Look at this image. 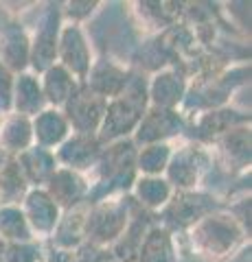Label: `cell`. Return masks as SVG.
Instances as JSON below:
<instances>
[{"instance_id": "6da1fadb", "label": "cell", "mask_w": 252, "mask_h": 262, "mask_svg": "<svg viewBox=\"0 0 252 262\" xmlns=\"http://www.w3.org/2000/svg\"><path fill=\"white\" fill-rule=\"evenodd\" d=\"M184 234L193 256L202 262H230L250 245V236L224 208L200 219Z\"/></svg>"}, {"instance_id": "7a4b0ae2", "label": "cell", "mask_w": 252, "mask_h": 262, "mask_svg": "<svg viewBox=\"0 0 252 262\" xmlns=\"http://www.w3.org/2000/svg\"><path fill=\"white\" fill-rule=\"evenodd\" d=\"M136 151L138 146L132 142V138L103 144L99 160H96L92 173L88 175V182H90L88 203L105 199V196L129 194L138 177Z\"/></svg>"}, {"instance_id": "3957f363", "label": "cell", "mask_w": 252, "mask_h": 262, "mask_svg": "<svg viewBox=\"0 0 252 262\" xmlns=\"http://www.w3.org/2000/svg\"><path fill=\"white\" fill-rule=\"evenodd\" d=\"M147 107H149L147 75L132 68V75H129V81L125 83L123 92L105 105L101 127L96 131V138L101 140V144L132 138Z\"/></svg>"}, {"instance_id": "277c9868", "label": "cell", "mask_w": 252, "mask_h": 262, "mask_svg": "<svg viewBox=\"0 0 252 262\" xmlns=\"http://www.w3.org/2000/svg\"><path fill=\"white\" fill-rule=\"evenodd\" d=\"M141 210L129 194L105 196L88 203L84 216V241L94 249L108 251L127 229L134 212Z\"/></svg>"}, {"instance_id": "5b68a950", "label": "cell", "mask_w": 252, "mask_h": 262, "mask_svg": "<svg viewBox=\"0 0 252 262\" xmlns=\"http://www.w3.org/2000/svg\"><path fill=\"white\" fill-rule=\"evenodd\" d=\"M219 208H224V201L217 194L208 190H184V192H173V196L169 199V203L162 208L156 221L167 227L171 234H184L189 227H193L200 219H204L210 212H215Z\"/></svg>"}, {"instance_id": "8992f818", "label": "cell", "mask_w": 252, "mask_h": 262, "mask_svg": "<svg viewBox=\"0 0 252 262\" xmlns=\"http://www.w3.org/2000/svg\"><path fill=\"white\" fill-rule=\"evenodd\" d=\"M210 170H213V158H210L208 146L195 144L182 138V142L173 146L171 160H169L162 177L176 192H184L198 190Z\"/></svg>"}, {"instance_id": "52a82bcc", "label": "cell", "mask_w": 252, "mask_h": 262, "mask_svg": "<svg viewBox=\"0 0 252 262\" xmlns=\"http://www.w3.org/2000/svg\"><path fill=\"white\" fill-rule=\"evenodd\" d=\"M33 31H29L31 37V57H29V72L42 75L46 68H51L57 59V39L62 31V9L55 3L40 5Z\"/></svg>"}, {"instance_id": "ba28073f", "label": "cell", "mask_w": 252, "mask_h": 262, "mask_svg": "<svg viewBox=\"0 0 252 262\" xmlns=\"http://www.w3.org/2000/svg\"><path fill=\"white\" fill-rule=\"evenodd\" d=\"M252 131L250 125H241L230 129L228 134L217 138L208 144L213 166L224 170L230 177H246L250 175V162H252Z\"/></svg>"}, {"instance_id": "9c48e42d", "label": "cell", "mask_w": 252, "mask_h": 262, "mask_svg": "<svg viewBox=\"0 0 252 262\" xmlns=\"http://www.w3.org/2000/svg\"><path fill=\"white\" fill-rule=\"evenodd\" d=\"M94 59H96L94 48L90 42V33L86 31V27L64 22L60 31V39H57V59H55V63L66 68L79 83H84Z\"/></svg>"}, {"instance_id": "30bf717a", "label": "cell", "mask_w": 252, "mask_h": 262, "mask_svg": "<svg viewBox=\"0 0 252 262\" xmlns=\"http://www.w3.org/2000/svg\"><path fill=\"white\" fill-rule=\"evenodd\" d=\"M241 125H250V114H243L239 110L230 107V105H224V107L202 112L198 116L186 120L184 140L208 146L217 138H222L230 129L241 127Z\"/></svg>"}, {"instance_id": "8fae6325", "label": "cell", "mask_w": 252, "mask_h": 262, "mask_svg": "<svg viewBox=\"0 0 252 262\" xmlns=\"http://www.w3.org/2000/svg\"><path fill=\"white\" fill-rule=\"evenodd\" d=\"M184 129H186V118L180 114V110L147 107L132 136V142L136 146L178 142L184 138Z\"/></svg>"}, {"instance_id": "7c38bea8", "label": "cell", "mask_w": 252, "mask_h": 262, "mask_svg": "<svg viewBox=\"0 0 252 262\" xmlns=\"http://www.w3.org/2000/svg\"><path fill=\"white\" fill-rule=\"evenodd\" d=\"M105 105H108L105 98L92 94L84 85H79V90L62 107V112L68 120L72 134L96 136V131L101 127V120H103V114H105Z\"/></svg>"}, {"instance_id": "4fadbf2b", "label": "cell", "mask_w": 252, "mask_h": 262, "mask_svg": "<svg viewBox=\"0 0 252 262\" xmlns=\"http://www.w3.org/2000/svg\"><path fill=\"white\" fill-rule=\"evenodd\" d=\"M20 210H22V214L31 227V234H33V238L37 243L51 238L62 214H64L57 208V203L46 194L44 188H29V192L24 194V199L20 203Z\"/></svg>"}, {"instance_id": "5bb4252c", "label": "cell", "mask_w": 252, "mask_h": 262, "mask_svg": "<svg viewBox=\"0 0 252 262\" xmlns=\"http://www.w3.org/2000/svg\"><path fill=\"white\" fill-rule=\"evenodd\" d=\"M191 81L186 75L169 66L158 72L147 77V96H149V107H160V110H180L186 92H189Z\"/></svg>"}, {"instance_id": "9a60e30c", "label": "cell", "mask_w": 252, "mask_h": 262, "mask_svg": "<svg viewBox=\"0 0 252 262\" xmlns=\"http://www.w3.org/2000/svg\"><path fill=\"white\" fill-rule=\"evenodd\" d=\"M129 75H132L129 63H121L114 57H96L81 85L88 88L92 94L105 98V101H112L123 92Z\"/></svg>"}, {"instance_id": "2e32d148", "label": "cell", "mask_w": 252, "mask_h": 262, "mask_svg": "<svg viewBox=\"0 0 252 262\" xmlns=\"http://www.w3.org/2000/svg\"><path fill=\"white\" fill-rule=\"evenodd\" d=\"M103 144L96 136H86V134H70L57 149H55V160L57 166L70 168L81 175H90L96 160L101 155Z\"/></svg>"}, {"instance_id": "e0dca14e", "label": "cell", "mask_w": 252, "mask_h": 262, "mask_svg": "<svg viewBox=\"0 0 252 262\" xmlns=\"http://www.w3.org/2000/svg\"><path fill=\"white\" fill-rule=\"evenodd\" d=\"M46 194L57 203V208L62 212L75 210L79 206L88 203V192H90V182H88L86 175L75 173L70 168H62L57 166V170L51 175V179L44 186Z\"/></svg>"}, {"instance_id": "ac0fdd59", "label": "cell", "mask_w": 252, "mask_h": 262, "mask_svg": "<svg viewBox=\"0 0 252 262\" xmlns=\"http://www.w3.org/2000/svg\"><path fill=\"white\" fill-rule=\"evenodd\" d=\"M31 37L29 29L20 20H9L0 27V63L13 75L29 70Z\"/></svg>"}, {"instance_id": "d6986e66", "label": "cell", "mask_w": 252, "mask_h": 262, "mask_svg": "<svg viewBox=\"0 0 252 262\" xmlns=\"http://www.w3.org/2000/svg\"><path fill=\"white\" fill-rule=\"evenodd\" d=\"M132 13L136 24L145 29L149 35H158L171 24L182 20V3H153V0H143V3H132Z\"/></svg>"}, {"instance_id": "ffe728a7", "label": "cell", "mask_w": 252, "mask_h": 262, "mask_svg": "<svg viewBox=\"0 0 252 262\" xmlns=\"http://www.w3.org/2000/svg\"><path fill=\"white\" fill-rule=\"evenodd\" d=\"M136 262H180L176 234L162 227L158 221H153L141 241Z\"/></svg>"}, {"instance_id": "44dd1931", "label": "cell", "mask_w": 252, "mask_h": 262, "mask_svg": "<svg viewBox=\"0 0 252 262\" xmlns=\"http://www.w3.org/2000/svg\"><path fill=\"white\" fill-rule=\"evenodd\" d=\"M31 127H33V144L48 151H55L72 134L64 112L57 107H44L35 114L31 118Z\"/></svg>"}, {"instance_id": "7402d4cb", "label": "cell", "mask_w": 252, "mask_h": 262, "mask_svg": "<svg viewBox=\"0 0 252 262\" xmlns=\"http://www.w3.org/2000/svg\"><path fill=\"white\" fill-rule=\"evenodd\" d=\"M15 162H18V168L22 177L27 179L29 188H44L51 175L57 170L55 153L35 144L29 146L27 151H22L20 155H15Z\"/></svg>"}, {"instance_id": "603a6c76", "label": "cell", "mask_w": 252, "mask_h": 262, "mask_svg": "<svg viewBox=\"0 0 252 262\" xmlns=\"http://www.w3.org/2000/svg\"><path fill=\"white\" fill-rule=\"evenodd\" d=\"M44 107H48L40 85V77L33 72H20L13 81V96H11V112L20 116L33 118Z\"/></svg>"}, {"instance_id": "cb8c5ba5", "label": "cell", "mask_w": 252, "mask_h": 262, "mask_svg": "<svg viewBox=\"0 0 252 262\" xmlns=\"http://www.w3.org/2000/svg\"><path fill=\"white\" fill-rule=\"evenodd\" d=\"M33 146V127L31 118L20 114H5L0 116V151L7 158H15L22 151Z\"/></svg>"}, {"instance_id": "d4e9b609", "label": "cell", "mask_w": 252, "mask_h": 262, "mask_svg": "<svg viewBox=\"0 0 252 262\" xmlns=\"http://www.w3.org/2000/svg\"><path fill=\"white\" fill-rule=\"evenodd\" d=\"M173 192L176 190L169 186V182L165 177H143V175H138L134 186H132V190H129V196H132L134 203L141 210L156 216L158 212L169 203Z\"/></svg>"}, {"instance_id": "484cf974", "label": "cell", "mask_w": 252, "mask_h": 262, "mask_svg": "<svg viewBox=\"0 0 252 262\" xmlns=\"http://www.w3.org/2000/svg\"><path fill=\"white\" fill-rule=\"evenodd\" d=\"M40 77V85H42V94L48 107L62 110L68 103V98L79 90V81L70 75L66 68H62L60 63H53L51 68H46Z\"/></svg>"}, {"instance_id": "4316f807", "label": "cell", "mask_w": 252, "mask_h": 262, "mask_svg": "<svg viewBox=\"0 0 252 262\" xmlns=\"http://www.w3.org/2000/svg\"><path fill=\"white\" fill-rule=\"evenodd\" d=\"M86 208H88V203H84V206H79L75 210L64 212L53 236L48 238V245H53V247H57V249H64V251H72V253L84 247L86 245V241H84Z\"/></svg>"}, {"instance_id": "83f0119b", "label": "cell", "mask_w": 252, "mask_h": 262, "mask_svg": "<svg viewBox=\"0 0 252 262\" xmlns=\"http://www.w3.org/2000/svg\"><path fill=\"white\" fill-rule=\"evenodd\" d=\"M176 142H158L145 144L136 151V173L143 177H162L167 170V164L171 160Z\"/></svg>"}, {"instance_id": "f1b7e54d", "label": "cell", "mask_w": 252, "mask_h": 262, "mask_svg": "<svg viewBox=\"0 0 252 262\" xmlns=\"http://www.w3.org/2000/svg\"><path fill=\"white\" fill-rule=\"evenodd\" d=\"M27 192L29 184L20 173L18 162L9 158L0 170V206H20Z\"/></svg>"}, {"instance_id": "f546056e", "label": "cell", "mask_w": 252, "mask_h": 262, "mask_svg": "<svg viewBox=\"0 0 252 262\" xmlns=\"http://www.w3.org/2000/svg\"><path fill=\"white\" fill-rule=\"evenodd\" d=\"M0 241L5 243L35 241L20 206H0Z\"/></svg>"}, {"instance_id": "4dcf8cb0", "label": "cell", "mask_w": 252, "mask_h": 262, "mask_svg": "<svg viewBox=\"0 0 252 262\" xmlns=\"http://www.w3.org/2000/svg\"><path fill=\"white\" fill-rule=\"evenodd\" d=\"M42 245L31 243H5L0 241V262H42Z\"/></svg>"}, {"instance_id": "1f68e13d", "label": "cell", "mask_w": 252, "mask_h": 262, "mask_svg": "<svg viewBox=\"0 0 252 262\" xmlns=\"http://www.w3.org/2000/svg\"><path fill=\"white\" fill-rule=\"evenodd\" d=\"M103 7V3H90V0H72V3H64L60 5L62 9V20L68 24H81L86 27V22Z\"/></svg>"}, {"instance_id": "d6a6232c", "label": "cell", "mask_w": 252, "mask_h": 262, "mask_svg": "<svg viewBox=\"0 0 252 262\" xmlns=\"http://www.w3.org/2000/svg\"><path fill=\"white\" fill-rule=\"evenodd\" d=\"M13 81L15 75L11 70H7L0 63V116L11 112V96H13Z\"/></svg>"}]
</instances>
